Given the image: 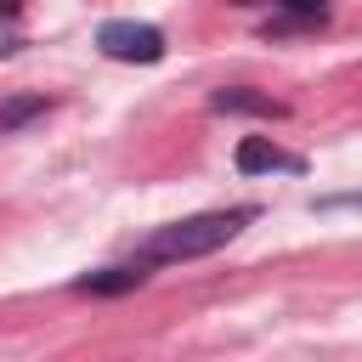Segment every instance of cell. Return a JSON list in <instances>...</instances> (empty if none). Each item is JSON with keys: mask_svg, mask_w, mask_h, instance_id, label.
<instances>
[{"mask_svg": "<svg viewBox=\"0 0 362 362\" xmlns=\"http://www.w3.org/2000/svg\"><path fill=\"white\" fill-rule=\"evenodd\" d=\"M255 221V209H209V215H187V221H170L158 226L153 238H141V260L147 266H175V260H204L215 249H226L243 226Z\"/></svg>", "mask_w": 362, "mask_h": 362, "instance_id": "cell-1", "label": "cell"}, {"mask_svg": "<svg viewBox=\"0 0 362 362\" xmlns=\"http://www.w3.org/2000/svg\"><path fill=\"white\" fill-rule=\"evenodd\" d=\"M96 45H102V57H113V62H141V68H153V62H164V28H153V23H136V17H113V23H102L96 28Z\"/></svg>", "mask_w": 362, "mask_h": 362, "instance_id": "cell-2", "label": "cell"}, {"mask_svg": "<svg viewBox=\"0 0 362 362\" xmlns=\"http://www.w3.org/2000/svg\"><path fill=\"white\" fill-rule=\"evenodd\" d=\"M153 277V266L136 255V260H119V266H96L85 277H74V294H96V300H113V294H130Z\"/></svg>", "mask_w": 362, "mask_h": 362, "instance_id": "cell-3", "label": "cell"}, {"mask_svg": "<svg viewBox=\"0 0 362 362\" xmlns=\"http://www.w3.org/2000/svg\"><path fill=\"white\" fill-rule=\"evenodd\" d=\"M232 164H238V175H272V170H305V158H294V153H283L272 136H243L238 141V153H232Z\"/></svg>", "mask_w": 362, "mask_h": 362, "instance_id": "cell-4", "label": "cell"}, {"mask_svg": "<svg viewBox=\"0 0 362 362\" xmlns=\"http://www.w3.org/2000/svg\"><path fill=\"white\" fill-rule=\"evenodd\" d=\"M209 113H238V119H288V102L266 96V90H249V85H226L209 96Z\"/></svg>", "mask_w": 362, "mask_h": 362, "instance_id": "cell-5", "label": "cell"}, {"mask_svg": "<svg viewBox=\"0 0 362 362\" xmlns=\"http://www.w3.org/2000/svg\"><path fill=\"white\" fill-rule=\"evenodd\" d=\"M45 113H51V96L45 90H11V96H0V136H17L23 124H34Z\"/></svg>", "mask_w": 362, "mask_h": 362, "instance_id": "cell-6", "label": "cell"}, {"mask_svg": "<svg viewBox=\"0 0 362 362\" xmlns=\"http://www.w3.org/2000/svg\"><path fill=\"white\" fill-rule=\"evenodd\" d=\"M277 11H288L294 23H322L328 17V0H272Z\"/></svg>", "mask_w": 362, "mask_h": 362, "instance_id": "cell-7", "label": "cell"}, {"mask_svg": "<svg viewBox=\"0 0 362 362\" xmlns=\"http://www.w3.org/2000/svg\"><path fill=\"white\" fill-rule=\"evenodd\" d=\"M334 204H356V209H362V192H339V198H322V209H334Z\"/></svg>", "mask_w": 362, "mask_h": 362, "instance_id": "cell-8", "label": "cell"}, {"mask_svg": "<svg viewBox=\"0 0 362 362\" xmlns=\"http://www.w3.org/2000/svg\"><path fill=\"white\" fill-rule=\"evenodd\" d=\"M23 11V0H0V17H17Z\"/></svg>", "mask_w": 362, "mask_h": 362, "instance_id": "cell-9", "label": "cell"}, {"mask_svg": "<svg viewBox=\"0 0 362 362\" xmlns=\"http://www.w3.org/2000/svg\"><path fill=\"white\" fill-rule=\"evenodd\" d=\"M6 51H17V45H11V40H6V34H0V57H6Z\"/></svg>", "mask_w": 362, "mask_h": 362, "instance_id": "cell-10", "label": "cell"}]
</instances>
